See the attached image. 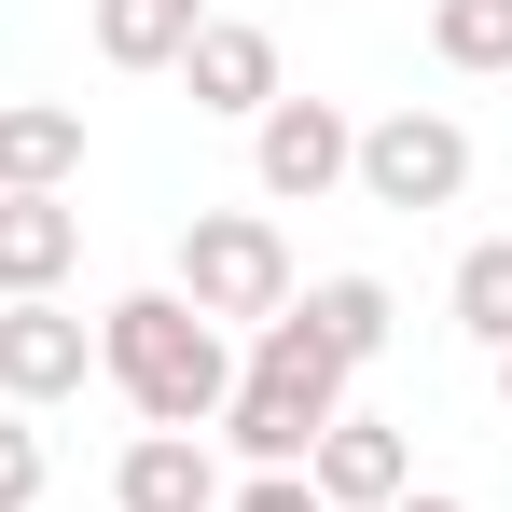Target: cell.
<instances>
[{
	"instance_id": "14",
	"label": "cell",
	"mask_w": 512,
	"mask_h": 512,
	"mask_svg": "<svg viewBox=\"0 0 512 512\" xmlns=\"http://www.w3.org/2000/svg\"><path fill=\"white\" fill-rule=\"evenodd\" d=\"M443 319L485 346V360L512 346V236H471V250H457V277H443Z\"/></svg>"
},
{
	"instance_id": "15",
	"label": "cell",
	"mask_w": 512,
	"mask_h": 512,
	"mask_svg": "<svg viewBox=\"0 0 512 512\" xmlns=\"http://www.w3.org/2000/svg\"><path fill=\"white\" fill-rule=\"evenodd\" d=\"M429 56H443V70H471V84L512 70V0H429Z\"/></svg>"
},
{
	"instance_id": "17",
	"label": "cell",
	"mask_w": 512,
	"mask_h": 512,
	"mask_svg": "<svg viewBox=\"0 0 512 512\" xmlns=\"http://www.w3.org/2000/svg\"><path fill=\"white\" fill-rule=\"evenodd\" d=\"M222 512H333L305 471H250V485H222Z\"/></svg>"
},
{
	"instance_id": "16",
	"label": "cell",
	"mask_w": 512,
	"mask_h": 512,
	"mask_svg": "<svg viewBox=\"0 0 512 512\" xmlns=\"http://www.w3.org/2000/svg\"><path fill=\"white\" fill-rule=\"evenodd\" d=\"M0 512H42V429L0 402Z\"/></svg>"
},
{
	"instance_id": "7",
	"label": "cell",
	"mask_w": 512,
	"mask_h": 512,
	"mask_svg": "<svg viewBox=\"0 0 512 512\" xmlns=\"http://www.w3.org/2000/svg\"><path fill=\"white\" fill-rule=\"evenodd\" d=\"M180 84H194V111H222V125H263L277 111V28H250V14H208L194 42H180Z\"/></svg>"
},
{
	"instance_id": "2",
	"label": "cell",
	"mask_w": 512,
	"mask_h": 512,
	"mask_svg": "<svg viewBox=\"0 0 512 512\" xmlns=\"http://www.w3.org/2000/svg\"><path fill=\"white\" fill-rule=\"evenodd\" d=\"M333 416H346V360L305 333L291 305H277V319L236 346V402H222V443H236L250 471H305V443H319Z\"/></svg>"
},
{
	"instance_id": "18",
	"label": "cell",
	"mask_w": 512,
	"mask_h": 512,
	"mask_svg": "<svg viewBox=\"0 0 512 512\" xmlns=\"http://www.w3.org/2000/svg\"><path fill=\"white\" fill-rule=\"evenodd\" d=\"M388 512H471V499H457V485H402Z\"/></svg>"
},
{
	"instance_id": "10",
	"label": "cell",
	"mask_w": 512,
	"mask_h": 512,
	"mask_svg": "<svg viewBox=\"0 0 512 512\" xmlns=\"http://www.w3.org/2000/svg\"><path fill=\"white\" fill-rule=\"evenodd\" d=\"M84 263V208L70 194H0V305H42Z\"/></svg>"
},
{
	"instance_id": "11",
	"label": "cell",
	"mask_w": 512,
	"mask_h": 512,
	"mask_svg": "<svg viewBox=\"0 0 512 512\" xmlns=\"http://www.w3.org/2000/svg\"><path fill=\"white\" fill-rule=\"evenodd\" d=\"M84 180V111L70 97H14L0 111V194H70Z\"/></svg>"
},
{
	"instance_id": "1",
	"label": "cell",
	"mask_w": 512,
	"mask_h": 512,
	"mask_svg": "<svg viewBox=\"0 0 512 512\" xmlns=\"http://www.w3.org/2000/svg\"><path fill=\"white\" fill-rule=\"evenodd\" d=\"M97 374L125 388L139 429H222V402H236V333H208L180 291H111V305H97Z\"/></svg>"
},
{
	"instance_id": "5",
	"label": "cell",
	"mask_w": 512,
	"mask_h": 512,
	"mask_svg": "<svg viewBox=\"0 0 512 512\" xmlns=\"http://www.w3.org/2000/svg\"><path fill=\"white\" fill-rule=\"evenodd\" d=\"M346 167H360V125H346L333 97H277V111L250 125L263 208H319V194H346Z\"/></svg>"
},
{
	"instance_id": "3",
	"label": "cell",
	"mask_w": 512,
	"mask_h": 512,
	"mask_svg": "<svg viewBox=\"0 0 512 512\" xmlns=\"http://www.w3.org/2000/svg\"><path fill=\"white\" fill-rule=\"evenodd\" d=\"M167 291L208 319V333H263V319L291 305V236H277L263 208H194V222H180Z\"/></svg>"
},
{
	"instance_id": "8",
	"label": "cell",
	"mask_w": 512,
	"mask_h": 512,
	"mask_svg": "<svg viewBox=\"0 0 512 512\" xmlns=\"http://www.w3.org/2000/svg\"><path fill=\"white\" fill-rule=\"evenodd\" d=\"M305 485H319L333 512H388L402 485H416V443H402L388 416H360V402H346V416L305 443Z\"/></svg>"
},
{
	"instance_id": "13",
	"label": "cell",
	"mask_w": 512,
	"mask_h": 512,
	"mask_svg": "<svg viewBox=\"0 0 512 512\" xmlns=\"http://www.w3.org/2000/svg\"><path fill=\"white\" fill-rule=\"evenodd\" d=\"M194 28H208V0H97V56L111 70H180Z\"/></svg>"
},
{
	"instance_id": "12",
	"label": "cell",
	"mask_w": 512,
	"mask_h": 512,
	"mask_svg": "<svg viewBox=\"0 0 512 512\" xmlns=\"http://www.w3.org/2000/svg\"><path fill=\"white\" fill-rule=\"evenodd\" d=\"M291 319L360 374V360H388V319H402V305H388V277H319V291H291Z\"/></svg>"
},
{
	"instance_id": "19",
	"label": "cell",
	"mask_w": 512,
	"mask_h": 512,
	"mask_svg": "<svg viewBox=\"0 0 512 512\" xmlns=\"http://www.w3.org/2000/svg\"><path fill=\"white\" fill-rule=\"evenodd\" d=\"M499 402H512V346H499Z\"/></svg>"
},
{
	"instance_id": "6",
	"label": "cell",
	"mask_w": 512,
	"mask_h": 512,
	"mask_svg": "<svg viewBox=\"0 0 512 512\" xmlns=\"http://www.w3.org/2000/svg\"><path fill=\"white\" fill-rule=\"evenodd\" d=\"M84 374H97V319H70L56 291H42V305H0V402H14V416L70 402Z\"/></svg>"
},
{
	"instance_id": "4",
	"label": "cell",
	"mask_w": 512,
	"mask_h": 512,
	"mask_svg": "<svg viewBox=\"0 0 512 512\" xmlns=\"http://www.w3.org/2000/svg\"><path fill=\"white\" fill-rule=\"evenodd\" d=\"M346 194H360V208H457V194H471V125H457V111H416V97L374 111Z\"/></svg>"
},
{
	"instance_id": "9",
	"label": "cell",
	"mask_w": 512,
	"mask_h": 512,
	"mask_svg": "<svg viewBox=\"0 0 512 512\" xmlns=\"http://www.w3.org/2000/svg\"><path fill=\"white\" fill-rule=\"evenodd\" d=\"M111 512H222L208 429H139V443L111 457Z\"/></svg>"
}]
</instances>
